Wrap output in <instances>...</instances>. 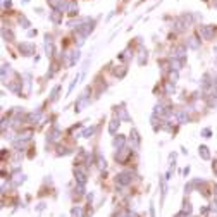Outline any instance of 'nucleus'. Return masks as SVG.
<instances>
[{
  "instance_id": "obj_1",
  "label": "nucleus",
  "mask_w": 217,
  "mask_h": 217,
  "mask_svg": "<svg viewBox=\"0 0 217 217\" xmlns=\"http://www.w3.org/2000/svg\"><path fill=\"white\" fill-rule=\"evenodd\" d=\"M200 31H202V35L205 36L207 40H210V38L214 36V28H212V26H202Z\"/></svg>"
},
{
  "instance_id": "obj_2",
  "label": "nucleus",
  "mask_w": 217,
  "mask_h": 217,
  "mask_svg": "<svg viewBox=\"0 0 217 217\" xmlns=\"http://www.w3.org/2000/svg\"><path fill=\"white\" fill-rule=\"evenodd\" d=\"M129 174H126V172H123V174H119V176H117V183H119V184H127V183H129Z\"/></svg>"
},
{
  "instance_id": "obj_3",
  "label": "nucleus",
  "mask_w": 217,
  "mask_h": 217,
  "mask_svg": "<svg viewBox=\"0 0 217 217\" xmlns=\"http://www.w3.org/2000/svg\"><path fill=\"white\" fill-rule=\"evenodd\" d=\"M45 50H47V55L52 54V38L48 35L45 36Z\"/></svg>"
},
{
  "instance_id": "obj_4",
  "label": "nucleus",
  "mask_w": 217,
  "mask_h": 217,
  "mask_svg": "<svg viewBox=\"0 0 217 217\" xmlns=\"http://www.w3.org/2000/svg\"><path fill=\"white\" fill-rule=\"evenodd\" d=\"M21 52H26V55H31L33 54V45L31 43H22L21 45Z\"/></svg>"
},
{
  "instance_id": "obj_5",
  "label": "nucleus",
  "mask_w": 217,
  "mask_h": 217,
  "mask_svg": "<svg viewBox=\"0 0 217 217\" xmlns=\"http://www.w3.org/2000/svg\"><path fill=\"white\" fill-rule=\"evenodd\" d=\"M60 12L59 10H54V12H50V18H52V21H54L55 24H59L60 22V16H59Z\"/></svg>"
},
{
  "instance_id": "obj_6",
  "label": "nucleus",
  "mask_w": 217,
  "mask_h": 217,
  "mask_svg": "<svg viewBox=\"0 0 217 217\" xmlns=\"http://www.w3.org/2000/svg\"><path fill=\"white\" fill-rule=\"evenodd\" d=\"M200 155H202L203 159H209V150H207V146H202V148H200Z\"/></svg>"
},
{
  "instance_id": "obj_7",
  "label": "nucleus",
  "mask_w": 217,
  "mask_h": 217,
  "mask_svg": "<svg viewBox=\"0 0 217 217\" xmlns=\"http://www.w3.org/2000/svg\"><path fill=\"white\" fill-rule=\"evenodd\" d=\"M190 47H191V48H197V47H198V41H197V38H195V36H191V38H190Z\"/></svg>"
},
{
  "instance_id": "obj_8",
  "label": "nucleus",
  "mask_w": 217,
  "mask_h": 217,
  "mask_svg": "<svg viewBox=\"0 0 217 217\" xmlns=\"http://www.w3.org/2000/svg\"><path fill=\"white\" fill-rule=\"evenodd\" d=\"M116 127H117V121H112V123H110V127H108L110 133H116Z\"/></svg>"
},
{
  "instance_id": "obj_9",
  "label": "nucleus",
  "mask_w": 217,
  "mask_h": 217,
  "mask_svg": "<svg viewBox=\"0 0 217 217\" xmlns=\"http://www.w3.org/2000/svg\"><path fill=\"white\" fill-rule=\"evenodd\" d=\"M21 24H22V28H29V22L26 18H21Z\"/></svg>"
},
{
  "instance_id": "obj_10",
  "label": "nucleus",
  "mask_w": 217,
  "mask_h": 217,
  "mask_svg": "<svg viewBox=\"0 0 217 217\" xmlns=\"http://www.w3.org/2000/svg\"><path fill=\"white\" fill-rule=\"evenodd\" d=\"M123 143H124V138H116V141H114L116 146H119V145H123Z\"/></svg>"
},
{
  "instance_id": "obj_11",
  "label": "nucleus",
  "mask_w": 217,
  "mask_h": 217,
  "mask_svg": "<svg viewBox=\"0 0 217 217\" xmlns=\"http://www.w3.org/2000/svg\"><path fill=\"white\" fill-rule=\"evenodd\" d=\"M93 131H95V127H90V129H86V131H85V136H90V134H93Z\"/></svg>"
},
{
  "instance_id": "obj_12",
  "label": "nucleus",
  "mask_w": 217,
  "mask_h": 217,
  "mask_svg": "<svg viewBox=\"0 0 217 217\" xmlns=\"http://www.w3.org/2000/svg\"><path fill=\"white\" fill-rule=\"evenodd\" d=\"M216 7H217V2H216Z\"/></svg>"
}]
</instances>
